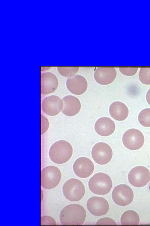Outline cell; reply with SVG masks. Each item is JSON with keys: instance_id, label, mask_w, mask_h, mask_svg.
Segmentation results:
<instances>
[{"instance_id": "cell-26", "label": "cell", "mask_w": 150, "mask_h": 226, "mask_svg": "<svg viewBox=\"0 0 150 226\" xmlns=\"http://www.w3.org/2000/svg\"><path fill=\"white\" fill-rule=\"evenodd\" d=\"M41 224L42 225H56V223L52 217L49 216H44L41 218Z\"/></svg>"}, {"instance_id": "cell-20", "label": "cell", "mask_w": 150, "mask_h": 226, "mask_svg": "<svg viewBox=\"0 0 150 226\" xmlns=\"http://www.w3.org/2000/svg\"><path fill=\"white\" fill-rule=\"evenodd\" d=\"M138 119L142 126L150 127V108H146L142 110L139 114Z\"/></svg>"}, {"instance_id": "cell-13", "label": "cell", "mask_w": 150, "mask_h": 226, "mask_svg": "<svg viewBox=\"0 0 150 226\" xmlns=\"http://www.w3.org/2000/svg\"><path fill=\"white\" fill-rule=\"evenodd\" d=\"M67 87L72 93L76 95L84 94L88 88L86 79L82 76L76 74L69 77L66 82Z\"/></svg>"}, {"instance_id": "cell-11", "label": "cell", "mask_w": 150, "mask_h": 226, "mask_svg": "<svg viewBox=\"0 0 150 226\" xmlns=\"http://www.w3.org/2000/svg\"><path fill=\"white\" fill-rule=\"evenodd\" d=\"M73 169L74 173L81 178H86L93 172L94 165L93 162L88 158L80 157L74 162Z\"/></svg>"}, {"instance_id": "cell-19", "label": "cell", "mask_w": 150, "mask_h": 226, "mask_svg": "<svg viewBox=\"0 0 150 226\" xmlns=\"http://www.w3.org/2000/svg\"><path fill=\"white\" fill-rule=\"evenodd\" d=\"M140 221L138 214L135 211L129 210L125 212L122 215L120 222L122 225H137Z\"/></svg>"}, {"instance_id": "cell-21", "label": "cell", "mask_w": 150, "mask_h": 226, "mask_svg": "<svg viewBox=\"0 0 150 226\" xmlns=\"http://www.w3.org/2000/svg\"><path fill=\"white\" fill-rule=\"evenodd\" d=\"M140 81L145 85H150V68H141L139 73Z\"/></svg>"}, {"instance_id": "cell-27", "label": "cell", "mask_w": 150, "mask_h": 226, "mask_svg": "<svg viewBox=\"0 0 150 226\" xmlns=\"http://www.w3.org/2000/svg\"><path fill=\"white\" fill-rule=\"evenodd\" d=\"M146 99L148 104L150 105V88L146 93Z\"/></svg>"}, {"instance_id": "cell-24", "label": "cell", "mask_w": 150, "mask_h": 226, "mask_svg": "<svg viewBox=\"0 0 150 226\" xmlns=\"http://www.w3.org/2000/svg\"><path fill=\"white\" fill-rule=\"evenodd\" d=\"M41 134H42L46 132L49 127V122L47 119L41 115Z\"/></svg>"}, {"instance_id": "cell-17", "label": "cell", "mask_w": 150, "mask_h": 226, "mask_svg": "<svg viewBox=\"0 0 150 226\" xmlns=\"http://www.w3.org/2000/svg\"><path fill=\"white\" fill-rule=\"evenodd\" d=\"M94 129L99 135L107 137L113 133L115 129V125L114 121L110 118L103 117L96 121L94 125Z\"/></svg>"}, {"instance_id": "cell-18", "label": "cell", "mask_w": 150, "mask_h": 226, "mask_svg": "<svg viewBox=\"0 0 150 226\" xmlns=\"http://www.w3.org/2000/svg\"><path fill=\"white\" fill-rule=\"evenodd\" d=\"M109 112L110 116L114 119L122 121L127 118L129 111L127 107L124 103L117 101L110 104Z\"/></svg>"}, {"instance_id": "cell-15", "label": "cell", "mask_w": 150, "mask_h": 226, "mask_svg": "<svg viewBox=\"0 0 150 226\" xmlns=\"http://www.w3.org/2000/svg\"><path fill=\"white\" fill-rule=\"evenodd\" d=\"M62 100L63 107L62 112L65 115L72 117L76 115L80 112L81 103L77 97L68 95L64 97Z\"/></svg>"}, {"instance_id": "cell-5", "label": "cell", "mask_w": 150, "mask_h": 226, "mask_svg": "<svg viewBox=\"0 0 150 226\" xmlns=\"http://www.w3.org/2000/svg\"><path fill=\"white\" fill-rule=\"evenodd\" d=\"M61 173L59 169L53 166H49L44 168L41 173V184L46 189L54 188L60 182Z\"/></svg>"}, {"instance_id": "cell-14", "label": "cell", "mask_w": 150, "mask_h": 226, "mask_svg": "<svg viewBox=\"0 0 150 226\" xmlns=\"http://www.w3.org/2000/svg\"><path fill=\"white\" fill-rule=\"evenodd\" d=\"M117 73L113 67H98L94 74V79L98 84L102 85L110 84L115 79Z\"/></svg>"}, {"instance_id": "cell-7", "label": "cell", "mask_w": 150, "mask_h": 226, "mask_svg": "<svg viewBox=\"0 0 150 226\" xmlns=\"http://www.w3.org/2000/svg\"><path fill=\"white\" fill-rule=\"evenodd\" d=\"M112 197L117 205L125 206L132 202L134 193L131 188L125 184H120L115 187L112 193Z\"/></svg>"}, {"instance_id": "cell-1", "label": "cell", "mask_w": 150, "mask_h": 226, "mask_svg": "<svg viewBox=\"0 0 150 226\" xmlns=\"http://www.w3.org/2000/svg\"><path fill=\"white\" fill-rule=\"evenodd\" d=\"M86 213L84 208L77 204H71L64 207L59 215L60 222L63 225H81L84 222Z\"/></svg>"}, {"instance_id": "cell-12", "label": "cell", "mask_w": 150, "mask_h": 226, "mask_svg": "<svg viewBox=\"0 0 150 226\" xmlns=\"http://www.w3.org/2000/svg\"><path fill=\"white\" fill-rule=\"evenodd\" d=\"M63 107L62 100L56 95L46 97L42 100L41 104L43 112L50 116L57 115L62 111Z\"/></svg>"}, {"instance_id": "cell-9", "label": "cell", "mask_w": 150, "mask_h": 226, "mask_svg": "<svg viewBox=\"0 0 150 226\" xmlns=\"http://www.w3.org/2000/svg\"><path fill=\"white\" fill-rule=\"evenodd\" d=\"M91 154L96 163L105 165L111 161L113 154L112 149L108 144L105 142H99L93 147Z\"/></svg>"}, {"instance_id": "cell-2", "label": "cell", "mask_w": 150, "mask_h": 226, "mask_svg": "<svg viewBox=\"0 0 150 226\" xmlns=\"http://www.w3.org/2000/svg\"><path fill=\"white\" fill-rule=\"evenodd\" d=\"M73 153L72 147L69 142L64 140H60L51 146L49 155L53 162L61 164L68 161L72 157Z\"/></svg>"}, {"instance_id": "cell-3", "label": "cell", "mask_w": 150, "mask_h": 226, "mask_svg": "<svg viewBox=\"0 0 150 226\" xmlns=\"http://www.w3.org/2000/svg\"><path fill=\"white\" fill-rule=\"evenodd\" d=\"M88 186L90 191L93 193L105 195L110 191L112 186L110 177L103 172L97 173L89 180Z\"/></svg>"}, {"instance_id": "cell-10", "label": "cell", "mask_w": 150, "mask_h": 226, "mask_svg": "<svg viewBox=\"0 0 150 226\" xmlns=\"http://www.w3.org/2000/svg\"><path fill=\"white\" fill-rule=\"evenodd\" d=\"M86 206L89 212L96 216L105 215L109 209V204L105 199L96 196L89 198L87 201Z\"/></svg>"}, {"instance_id": "cell-6", "label": "cell", "mask_w": 150, "mask_h": 226, "mask_svg": "<svg viewBox=\"0 0 150 226\" xmlns=\"http://www.w3.org/2000/svg\"><path fill=\"white\" fill-rule=\"evenodd\" d=\"M128 178L129 182L132 185L141 187L146 185L150 181V173L146 167L137 166L130 170Z\"/></svg>"}, {"instance_id": "cell-23", "label": "cell", "mask_w": 150, "mask_h": 226, "mask_svg": "<svg viewBox=\"0 0 150 226\" xmlns=\"http://www.w3.org/2000/svg\"><path fill=\"white\" fill-rule=\"evenodd\" d=\"M137 67H120L119 69L122 74L127 76H132L137 72Z\"/></svg>"}, {"instance_id": "cell-25", "label": "cell", "mask_w": 150, "mask_h": 226, "mask_svg": "<svg viewBox=\"0 0 150 226\" xmlns=\"http://www.w3.org/2000/svg\"><path fill=\"white\" fill-rule=\"evenodd\" d=\"M96 225H116L115 222L112 219L108 217H104L98 220Z\"/></svg>"}, {"instance_id": "cell-4", "label": "cell", "mask_w": 150, "mask_h": 226, "mask_svg": "<svg viewBox=\"0 0 150 226\" xmlns=\"http://www.w3.org/2000/svg\"><path fill=\"white\" fill-rule=\"evenodd\" d=\"M62 191L65 197L71 201L76 202L81 200L84 195L85 186L80 180L70 179L64 184Z\"/></svg>"}, {"instance_id": "cell-16", "label": "cell", "mask_w": 150, "mask_h": 226, "mask_svg": "<svg viewBox=\"0 0 150 226\" xmlns=\"http://www.w3.org/2000/svg\"><path fill=\"white\" fill-rule=\"evenodd\" d=\"M58 85V79L55 75L50 72L41 74V93L46 95L54 92Z\"/></svg>"}, {"instance_id": "cell-22", "label": "cell", "mask_w": 150, "mask_h": 226, "mask_svg": "<svg viewBox=\"0 0 150 226\" xmlns=\"http://www.w3.org/2000/svg\"><path fill=\"white\" fill-rule=\"evenodd\" d=\"M78 67H58L57 70L59 74L62 76L70 77L74 75L79 71Z\"/></svg>"}, {"instance_id": "cell-8", "label": "cell", "mask_w": 150, "mask_h": 226, "mask_svg": "<svg viewBox=\"0 0 150 226\" xmlns=\"http://www.w3.org/2000/svg\"><path fill=\"white\" fill-rule=\"evenodd\" d=\"M122 141L126 148L131 150H135L142 147L144 142V137L140 130L136 129H131L124 133L122 137Z\"/></svg>"}]
</instances>
